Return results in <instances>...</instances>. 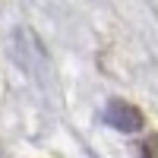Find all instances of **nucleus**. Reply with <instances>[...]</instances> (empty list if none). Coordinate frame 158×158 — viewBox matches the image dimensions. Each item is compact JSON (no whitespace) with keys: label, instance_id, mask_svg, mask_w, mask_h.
<instances>
[{"label":"nucleus","instance_id":"1","mask_svg":"<svg viewBox=\"0 0 158 158\" xmlns=\"http://www.w3.org/2000/svg\"><path fill=\"white\" fill-rule=\"evenodd\" d=\"M104 120H108V127L120 130V133H139V130L146 127L142 111L136 108V104L123 101V98H111L108 101V108H104Z\"/></svg>","mask_w":158,"mask_h":158},{"label":"nucleus","instance_id":"2","mask_svg":"<svg viewBox=\"0 0 158 158\" xmlns=\"http://www.w3.org/2000/svg\"><path fill=\"white\" fill-rule=\"evenodd\" d=\"M142 158H158V136H149L142 142Z\"/></svg>","mask_w":158,"mask_h":158}]
</instances>
